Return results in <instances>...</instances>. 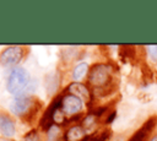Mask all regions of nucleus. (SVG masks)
Returning <instances> with one entry per match:
<instances>
[{"mask_svg":"<svg viewBox=\"0 0 157 141\" xmlns=\"http://www.w3.org/2000/svg\"><path fill=\"white\" fill-rule=\"evenodd\" d=\"M86 83L91 88L93 103L96 99H103L113 96L114 92L118 90L115 66L108 61H98L92 64L90 66Z\"/></svg>","mask_w":157,"mask_h":141,"instance_id":"1","label":"nucleus"},{"mask_svg":"<svg viewBox=\"0 0 157 141\" xmlns=\"http://www.w3.org/2000/svg\"><path fill=\"white\" fill-rule=\"evenodd\" d=\"M9 112L17 119L32 125L38 119H40V113H43V102L34 94L23 93L12 98L9 105ZM39 121V120H38Z\"/></svg>","mask_w":157,"mask_h":141,"instance_id":"2","label":"nucleus"},{"mask_svg":"<svg viewBox=\"0 0 157 141\" xmlns=\"http://www.w3.org/2000/svg\"><path fill=\"white\" fill-rule=\"evenodd\" d=\"M33 78L29 74V71L23 66H16L11 69L6 76L5 88L9 94L12 97L27 93L29 85L32 83Z\"/></svg>","mask_w":157,"mask_h":141,"instance_id":"3","label":"nucleus"},{"mask_svg":"<svg viewBox=\"0 0 157 141\" xmlns=\"http://www.w3.org/2000/svg\"><path fill=\"white\" fill-rule=\"evenodd\" d=\"M60 108L69 119V125L80 123L82 116L86 114V104L75 94L61 91L60 92Z\"/></svg>","mask_w":157,"mask_h":141,"instance_id":"4","label":"nucleus"},{"mask_svg":"<svg viewBox=\"0 0 157 141\" xmlns=\"http://www.w3.org/2000/svg\"><path fill=\"white\" fill-rule=\"evenodd\" d=\"M31 48L23 44H11L0 51V66L4 69H13L28 56Z\"/></svg>","mask_w":157,"mask_h":141,"instance_id":"5","label":"nucleus"},{"mask_svg":"<svg viewBox=\"0 0 157 141\" xmlns=\"http://www.w3.org/2000/svg\"><path fill=\"white\" fill-rule=\"evenodd\" d=\"M142 64L148 80L157 82V45L142 47Z\"/></svg>","mask_w":157,"mask_h":141,"instance_id":"6","label":"nucleus"},{"mask_svg":"<svg viewBox=\"0 0 157 141\" xmlns=\"http://www.w3.org/2000/svg\"><path fill=\"white\" fill-rule=\"evenodd\" d=\"M63 91L69 92V93L75 94L76 97H78L86 104L87 109H90L93 104L92 92H91V88L87 86L86 82H74V81H71L70 83H67V86Z\"/></svg>","mask_w":157,"mask_h":141,"instance_id":"7","label":"nucleus"},{"mask_svg":"<svg viewBox=\"0 0 157 141\" xmlns=\"http://www.w3.org/2000/svg\"><path fill=\"white\" fill-rule=\"evenodd\" d=\"M17 128H16V120L15 116L2 108H0V135L2 139L12 140L16 136Z\"/></svg>","mask_w":157,"mask_h":141,"instance_id":"8","label":"nucleus"},{"mask_svg":"<svg viewBox=\"0 0 157 141\" xmlns=\"http://www.w3.org/2000/svg\"><path fill=\"white\" fill-rule=\"evenodd\" d=\"M156 129H157V115H152L147 118V120L129 137L128 141H147Z\"/></svg>","mask_w":157,"mask_h":141,"instance_id":"9","label":"nucleus"},{"mask_svg":"<svg viewBox=\"0 0 157 141\" xmlns=\"http://www.w3.org/2000/svg\"><path fill=\"white\" fill-rule=\"evenodd\" d=\"M60 74L58 71H53L50 74H47L44 77V87L47 91L48 97H56L58 94H60Z\"/></svg>","mask_w":157,"mask_h":141,"instance_id":"10","label":"nucleus"},{"mask_svg":"<svg viewBox=\"0 0 157 141\" xmlns=\"http://www.w3.org/2000/svg\"><path fill=\"white\" fill-rule=\"evenodd\" d=\"M88 135H87L86 130L82 128V125L80 123H75V124L69 125L64 130V135H63V137L66 141H82Z\"/></svg>","mask_w":157,"mask_h":141,"instance_id":"11","label":"nucleus"},{"mask_svg":"<svg viewBox=\"0 0 157 141\" xmlns=\"http://www.w3.org/2000/svg\"><path fill=\"white\" fill-rule=\"evenodd\" d=\"M90 71V65L86 61H80L74 65L71 69V78L74 82H83L87 78Z\"/></svg>","mask_w":157,"mask_h":141,"instance_id":"12","label":"nucleus"},{"mask_svg":"<svg viewBox=\"0 0 157 141\" xmlns=\"http://www.w3.org/2000/svg\"><path fill=\"white\" fill-rule=\"evenodd\" d=\"M63 135H64L63 128H60L58 125H53L45 132V140L47 141H60L63 139Z\"/></svg>","mask_w":157,"mask_h":141,"instance_id":"13","label":"nucleus"},{"mask_svg":"<svg viewBox=\"0 0 157 141\" xmlns=\"http://www.w3.org/2000/svg\"><path fill=\"white\" fill-rule=\"evenodd\" d=\"M109 137H110V130L109 129H103V130L96 131L92 135H88L82 141H109Z\"/></svg>","mask_w":157,"mask_h":141,"instance_id":"14","label":"nucleus"},{"mask_svg":"<svg viewBox=\"0 0 157 141\" xmlns=\"http://www.w3.org/2000/svg\"><path fill=\"white\" fill-rule=\"evenodd\" d=\"M22 141H43V137H42L39 130L32 129V130H29V131L23 136Z\"/></svg>","mask_w":157,"mask_h":141,"instance_id":"15","label":"nucleus"},{"mask_svg":"<svg viewBox=\"0 0 157 141\" xmlns=\"http://www.w3.org/2000/svg\"><path fill=\"white\" fill-rule=\"evenodd\" d=\"M147 141H157V129L153 131V134L148 137V140H147Z\"/></svg>","mask_w":157,"mask_h":141,"instance_id":"16","label":"nucleus"},{"mask_svg":"<svg viewBox=\"0 0 157 141\" xmlns=\"http://www.w3.org/2000/svg\"><path fill=\"white\" fill-rule=\"evenodd\" d=\"M0 141H9V140H6V139H0Z\"/></svg>","mask_w":157,"mask_h":141,"instance_id":"17","label":"nucleus"},{"mask_svg":"<svg viewBox=\"0 0 157 141\" xmlns=\"http://www.w3.org/2000/svg\"><path fill=\"white\" fill-rule=\"evenodd\" d=\"M60 141H66V140H65V139H64V137H63V139H61V140H60Z\"/></svg>","mask_w":157,"mask_h":141,"instance_id":"18","label":"nucleus"}]
</instances>
